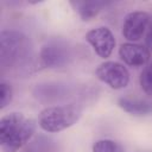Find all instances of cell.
Masks as SVG:
<instances>
[{
	"instance_id": "cell-1",
	"label": "cell",
	"mask_w": 152,
	"mask_h": 152,
	"mask_svg": "<svg viewBox=\"0 0 152 152\" xmlns=\"http://www.w3.org/2000/svg\"><path fill=\"white\" fill-rule=\"evenodd\" d=\"M37 124L23 113L11 112L0 119V146L2 152H17L26 146L34 132Z\"/></svg>"
},
{
	"instance_id": "cell-2",
	"label": "cell",
	"mask_w": 152,
	"mask_h": 152,
	"mask_svg": "<svg viewBox=\"0 0 152 152\" xmlns=\"http://www.w3.org/2000/svg\"><path fill=\"white\" fill-rule=\"evenodd\" d=\"M31 42L21 32L4 30L0 33V65L1 70H17L24 68L30 61Z\"/></svg>"
},
{
	"instance_id": "cell-3",
	"label": "cell",
	"mask_w": 152,
	"mask_h": 152,
	"mask_svg": "<svg viewBox=\"0 0 152 152\" xmlns=\"http://www.w3.org/2000/svg\"><path fill=\"white\" fill-rule=\"evenodd\" d=\"M82 115V108L75 103L50 106L44 108L38 118L40 128L49 133L64 131L75 125Z\"/></svg>"
},
{
	"instance_id": "cell-4",
	"label": "cell",
	"mask_w": 152,
	"mask_h": 152,
	"mask_svg": "<svg viewBox=\"0 0 152 152\" xmlns=\"http://www.w3.org/2000/svg\"><path fill=\"white\" fill-rule=\"evenodd\" d=\"M95 76L114 90L124 89L129 83V72L127 68L114 61H107L99 64L95 70Z\"/></svg>"
},
{
	"instance_id": "cell-5",
	"label": "cell",
	"mask_w": 152,
	"mask_h": 152,
	"mask_svg": "<svg viewBox=\"0 0 152 152\" xmlns=\"http://www.w3.org/2000/svg\"><path fill=\"white\" fill-rule=\"evenodd\" d=\"M71 48L61 39L48 42L40 50L42 63L48 68H61L66 65L71 59Z\"/></svg>"
},
{
	"instance_id": "cell-6",
	"label": "cell",
	"mask_w": 152,
	"mask_h": 152,
	"mask_svg": "<svg viewBox=\"0 0 152 152\" xmlns=\"http://www.w3.org/2000/svg\"><path fill=\"white\" fill-rule=\"evenodd\" d=\"M86 40L101 58H108L115 48V37L106 26H99L89 30L86 34Z\"/></svg>"
},
{
	"instance_id": "cell-7",
	"label": "cell",
	"mask_w": 152,
	"mask_h": 152,
	"mask_svg": "<svg viewBox=\"0 0 152 152\" xmlns=\"http://www.w3.org/2000/svg\"><path fill=\"white\" fill-rule=\"evenodd\" d=\"M150 24V15L144 11L129 12L122 23V36L129 42L134 43L142 38Z\"/></svg>"
},
{
	"instance_id": "cell-8",
	"label": "cell",
	"mask_w": 152,
	"mask_h": 152,
	"mask_svg": "<svg viewBox=\"0 0 152 152\" xmlns=\"http://www.w3.org/2000/svg\"><path fill=\"white\" fill-rule=\"evenodd\" d=\"M119 56L125 64L129 66H142L146 65L150 61V50L148 48L137 44V43H124L119 48Z\"/></svg>"
},
{
	"instance_id": "cell-9",
	"label": "cell",
	"mask_w": 152,
	"mask_h": 152,
	"mask_svg": "<svg viewBox=\"0 0 152 152\" xmlns=\"http://www.w3.org/2000/svg\"><path fill=\"white\" fill-rule=\"evenodd\" d=\"M118 104L121 109L132 115H146L152 113V102L142 99L124 96L118 100Z\"/></svg>"
},
{
	"instance_id": "cell-10",
	"label": "cell",
	"mask_w": 152,
	"mask_h": 152,
	"mask_svg": "<svg viewBox=\"0 0 152 152\" xmlns=\"http://www.w3.org/2000/svg\"><path fill=\"white\" fill-rule=\"evenodd\" d=\"M23 152H61V144L52 137L39 134L25 146Z\"/></svg>"
},
{
	"instance_id": "cell-11",
	"label": "cell",
	"mask_w": 152,
	"mask_h": 152,
	"mask_svg": "<svg viewBox=\"0 0 152 152\" xmlns=\"http://www.w3.org/2000/svg\"><path fill=\"white\" fill-rule=\"evenodd\" d=\"M107 4L108 2H106V1H76V2H72V5H75V8L77 10L81 19L84 21L90 20L94 17H96Z\"/></svg>"
},
{
	"instance_id": "cell-12",
	"label": "cell",
	"mask_w": 152,
	"mask_h": 152,
	"mask_svg": "<svg viewBox=\"0 0 152 152\" xmlns=\"http://www.w3.org/2000/svg\"><path fill=\"white\" fill-rule=\"evenodd\" d=\"M93 152H124V150L114 140L101 139L93 145Z\"/></svg>"
},
{
	"instance_id": "cell-13",
	"label": "cell",
	"mask_w": 152,
	"mask_h": 152,
	"mask_svg": "<svg viewBox=\"0 0 152 152\" xmlns=\"http://www.w3.org/2000/svg\"><path fill=\"white\" fill-rule=\"evenodd\" d=\"M140 87L141 89L147 94L152 96V64H148L140 74L139 77Z\"/></svg>"
},
{
	"instance_id": "cell-14",
	"label": "cell",
	"mask_w": 152,
	"mask_h": 152,
	"mask_svg": "<svg viewBox=\"0 0 152 152\" xmlns=\"http://www.w3.org/2000/svg\"><path fill=\"white\" fill-rule=\"evenodd\" d=\"M12 97H13V90L11 84L2 81L0 83V108L4 109L7 104H10Z\"/></svg>"
},
{
	"instance_id": "cell-15",
	"label": "cell",
	"mask_w": 152,
	"mask_h": 152,
	"mask_svg": "<svg viewBox=\"0 0 152 152\" xmlns=\"http://www.w3.org/2000/svg\"><path fill=\"white\" fill-rule=\"evenodd\" d=\"M146 43L150 48H152V24L150 26V30L147 32V36H146Z\"/></svg>"
}]
</instances>
